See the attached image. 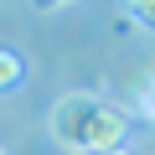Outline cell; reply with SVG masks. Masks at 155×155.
I'll return each mask as SVG.
<instances>
[{"label": "cell", "mask_w": 155, "mask_h": 155, "mask_svg": "<svg viewBox=\"0 0 155 155\" xmlns=\"http://www.w3.org/2000/svg\"><path fill=\"white\" fill-rule=\"evenodd\" d=\"M47 129L78 155H119V145L129 140V114L104 104L98 93H62L47 114Z\"/></svg>", "instance_id": "obj_1"}, {"label": "cell", "mask_w": 155, "mask_h": 155, "mask_svg": "<svg viewBox=\"0 0 155 155\" xmlns=\"http://www.w3.org/2000/svg\"><path fill=\"white\" fill-rule=\"evenodd\" d=\"M41 11H57V5H72V0H36Z\"/></svg>", "instance_id": "obj_5"}, {"label": "cell", "mask_w": 155, "mask_h": 155, "mask_svg": "<svg viewBox=\"0 0 155 155\" xmlns=\"http://www.w3.org/2000/svg\"><path fill=\"white\" fill-rule=\"evenodd\" d=\"M119 155H124V150H119Z\"/></svg>", "instance_id": "obj_7"}, {"label": "cell", "mask_w": 155, "mask_h": 155, "mask_svg": "<svg viewBox=\"0 0 155 155\" xmlns=\"http://www.w3.org/2000/svg\"><path fill=\"white\" fill-rule=\"evenodd\" d=\"M140 155H155V124H150V134L140 140Z\"/></svg>", "instance_id": "obj_4"}, {"label": "cell", "mask_w": 155, "mask_h": 155, "mask_svg": "<svg viewBox=\"0 0 155 155\" xmlns=\"http://www.w3.org/2000/svg\"><path fill=\"white\" fill-rule=\"evenodd\" d=\"M129 16H134V21H145V26L155 31V0H129Z\"/></svg>", "instance_id": "obj_3"}, {"label": "cell", "mask_w": 155, "mask_h": 155, "mask_svg": "<svg viewBox=\"0 0 155 155\" xmlns=\"http://www.w3.org/2000/svg\"><path fill=\"white\" fill-rule=\"evenodd\" d=\"M21 83H26V62L11 47H0V93H16Z\"/></svg>", "instance_id": "obj_2"}, {"label": "cell", "mask_w": 155, "mask_h": 155, "mask_svg": "<svg viewBox=\"0 0 155 155\" xmlns=\"http://www.w3.org/2000/svg\"><path fill=\"white\" fill-rule=\"evenodd\" d=\"M0 155H5V150H0Z\"/></svg>", "instance_id": "obj_6"}]
</instances>
